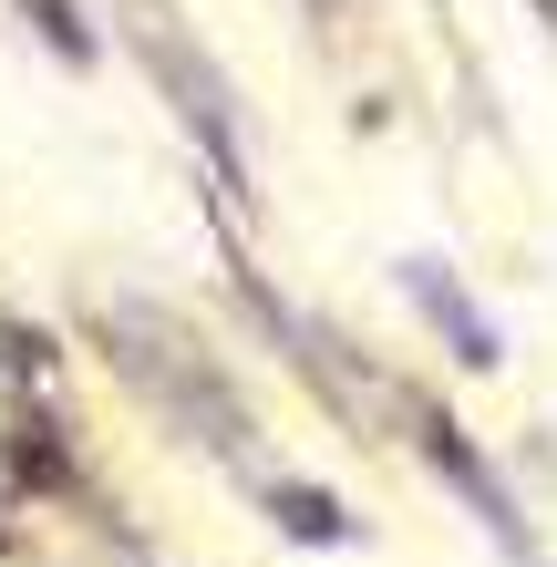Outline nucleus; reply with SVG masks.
Segmentation results:
<instances>
[{"label":"nucleus","instance_id":"7ed1b4c3","mask_svg":"<svg viewBox=\"0 0 557 567\" xmlns=\"http://www.w3.org/2000/svg\"><path fill=\"white\" fill-rule=\"evenodd\" d=\"M403 289L423 299V320H434V330H444V341H454V361H475V372H485V361H496V330H485V320H475V299H465V289H454V279L434 269V258H413V269H403Z\"/></svg>","mask_w":557,"mask_h":567},{"label":"nucleus","instance_id":"39448f33","mask_svg":"<svg viewBox=\"0 0 557 567\" xmlns=\"http://www.w3.org/2000/svg\"><path fill=\"white\" fill-rule=\"evenodd\" d=\"M21 11L42 21V42H52V52H93V31H83V11H73V0H21Z\"/></svg>","mask_w":557,"mask_h":567},{"label":"nucleus","instance_id":"20e7f679","mask_svg":"<svg viewBox=\"0 0 557 567\" xmlns=\"http://www.w3.org/2000/svg\"><path fill=\"white\" fill-rule=\"evenodd\" d=\"M269 506H279V526H289L300 547H341V537H351L341 495H310V485H269Z\"/></svg>","mask_w":557,"mask_h":567},{"label":"nucleus","instance_id":"f03ea898","mask_svg":"<svg viewBox=\"0 0 557 567\" xmlns=\"http://www.w3.org/2000/svg\"><path fill=\"white\" fill-rule=\"evenodd\" d=\"M135 42H145V62H155V83L176 93V114L207 135V155L227 165V176H248V145H238V114H227V73L207 52L176 31V11H135Z\"/></svg>","mask_w":557,"mask_h":567},{"label":"nucleus","instance_id":"f257e3e1","mask_svg":"<svg viewBox=\"0 0 557 567\" xmlns=\"http://www.w3.org/2000/svg\"><path fill=\"white\" fill-rule=\"evenodd\" d=\"M114 341H124V372H135L145 392H166V413H186L207 444H248V423L238 403H227V382L196 361V341L176 320H155V310H114Z\"/></svg>","mask_w":557,"mask_h":567}]
</instances>
